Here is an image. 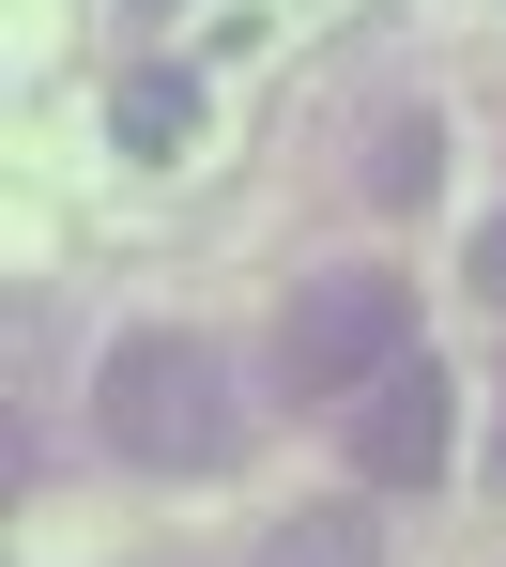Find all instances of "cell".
<instances>
[{
	"mask_svg": "<svg viewBox=\"0 0 506 567\" xmlns=\"http://www.w3.org/2000/svg\"><path fill=\"white\" fill-rule=\"evenodd\" d=\"M93 430H107L138 475H215V461H230V430H246L230 353H215V338H185V322L107 338V369H93Z\"/></svg>",
	"mask_w": 506,
	"mask_h": 567,
	"instance_id": "cell-1",
	"label": "cell"
},
{
	"mask_svg": "<svg viewBox=\"0 0 506 567\" xmlns=\"http://www.w3.org/2000/svg\"><path fill=\"white\" fill-rule=\"evenodd\" d=\"M400 353H414V291L384 261H338V277H307L277 307V383L292 399H369Z\"/></svg>",
	"mask_w": 506,
	"mask_h": 567,
	"instance_id": "cell-2",
	"label": "cell"
},
{
	"mask_svg": "<svg viewBox=\"0 0 506 567\" xmlns=\"http://www.w3.org/2000/svg\"><path fill=\"white\" fill-rule=\"evenodd\" d=\"M353 475L369 491H430L445 475V369L430 353H400V369L353 399Z\"/></svg>",
	"mask_w": 506,
	"mask_h": 567,
	"instance_id": "cell-3",
	"label": "cell"
},
{
	"mask_svg": "<svg viewBox=\"0 0 506 567\" xmlns=\"http://www.w3.org/2000/svg\"><path fill=\"white\" fill-rule=\"evenodd\" d=\"M261 567H384V537H369V506H292L261 537Z\"/></svg>",
	"mask_w": 506,
	"mask_h": 567,
	"instance_id": "cell-4",
	"label": "cell"
},
{
	"mask_svg": "<svg viewBox=\"0 0 506 567\" xmlns=\"http://www.w3.org/2000/svg\"><path fill=\"white\" fill-rule=\"evenodd\" d=\"M107 138H123V154H169V138H185V93H169V78H138V93L107 107Z\"/></svg>",
	"mask_w": 506,
	"mask_h": 567,
	"instance_id": "cell-5",
	"label": "cell"
},
{
	"mask_svg": "<svg viewBox=\"0 0 506 567\" xmlns=\"http://www.w3.org/2000/svg\"><path fill=\"white\" fill-rule=\"evenodd\" d=\"M430 154H445V138H430V123H400V138L369 154V185H384V199H414V185H430Z\"/></svg>",
	"mask_w": 506,
	"mask_h": 567,
	"instance_id": "cell-6",
	"label": "cell"
},
{
	"mask_svg": "<svg viewBox=\"0 0 506 567\" xmlns=\"http://www.w3.org/2000/svg\"><path fill=\"white\" fill-rule=\"evenodd\" d=\"M461 277H476V307H506V215H476V246H461Z\"/></svg>",
	"mask_w": 506,
	"mask_h": 567,
	"instance_id": "cell-7",
	"label": "cell"
}]
</instances>
